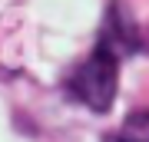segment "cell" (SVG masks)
I'll list each match as a JSON object with an SVG mask.
<instances>
[{"mask_svg":"<svg viewBox=\"0 0 149 142\" xmlns=\"http://www.w3.org/2000/svg\"><path fill=\"white\" fill-rule=\"evenodd\" d=\"M116 76H119V56L109 46H96L80 66L70 73L66 93L76 103H83L93 112H109L113 99H116Z\"/></svg>","mask_w":149,"mask_h":142,"instance_id":"obj_1","label":"cell"},{"mask_svg":"<svg viewBox=\"0 0 149 142\" xmlns=\"http://www.w3.org/2000/svg\"><path fill=\"white\" fill-rule=\"evenodd\" d=\"M113 139L116 142H149V109H136Z\"/></svg>","mask_w":149,"mask_h":142,"instance_id":"obj_2","label":"cell"},{"mask_svg":"<svg viewBox=\"0 0 149 142\" xmlns=\"http://www.w3.org/2000/svg\"><path fill=\"white\" fill-rule=\"evenodd\" d=\"M109 142H116V139H109Z\"/></svg>","mask_w":149,"mask_h":142,"instance_id":"obj_3","label":"cell"}]
</instances>
